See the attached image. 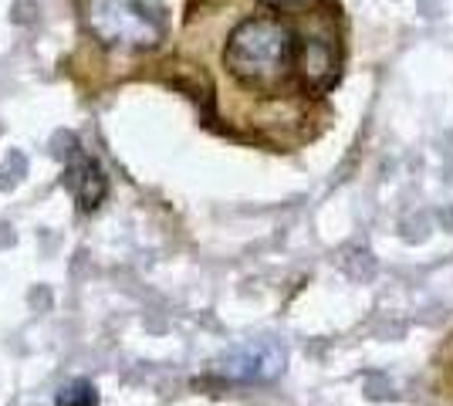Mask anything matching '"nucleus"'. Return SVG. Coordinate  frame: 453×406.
<instances>
[{
  "instance_id": "nucleus-1",
  "label": "nucleus",
  "mask_w": 453,
  "mask_h": 406,
  "mask_svg": "<svg viewBox=\"0 0 453 406\" xmlns=\"http://www.w3.org/2000/svg\"><path fill=\"white\" fill-rule=\"evenodd\" d=\"M226 72L254 92H281L298 68V38L281 18H247L226 41Z\"/></svg>"
},
{
  "instance_id": "nucleus-3",
  "label": "nucleus",
  "mask_w": 453,
  "mask_h": 406,
  "mask_svg": "<svg viewBox=\"0 0 453 406\" xmlns=\"http://www.w3.org/2000/svg\"><path fill=\"white\" fill-rule=\"evenodd\" d=\"M284 366V352L274 342H250L244 349H234L217 363V372L230 379H271Z\"/></svg>"
},
{
  "instance_id": "nucleus-4",
  "label": "nucleus",
  "mask_w": 453,
  "mask_h": 406,
  "mask_svg": "<svg viewBox=\"0 0 453 406\" xmlns=\"http://www.w3.org/2000/svg\"><path fill=\"white\" fill-rule=\"evenodd\" d=\"M298 68L311 88H328L339 75L335 48L321 38H302L298 41Z\"/></svg>"
},
{
  "instance_id": "nucleus-6",
  "label": "nucleus",
  "mask_w": 453,
  "mask_h": 406,
  "mask_svg": "<svg viewBox=\"0 0 453 406\" xmlns=\"http://www.w3.org/2000/svg\"><path fill=\"white\" fill-rule=\"evenodd\" d=\"M55 406H98V393L88 379H75V383L61 387Z\"/></svg>"
},
{
  "instance_id": "nucleus-5",
  "label": "nucleus",
  "mask_w": 453,
  "mask_h": 406,
  "mask_svg": "<svg viewBox=\"0 0 453 406\" xmlns=\"http://www.w3.org/2000/svg\"><path fill=\"white\" fill-rule=\"evenodd\" d=\"M65 187L75 194L81 211H95L102 203L105 190H109V183L102 176V166L95 159H88V156H75V163L68 166V176H65Z\"/></svg>"
},
{
  "instance_id": "nucleus-2",
  "label": "nucleus",
  "mask_w": 453,
  "mask_h": 406,
  "mask_svg": "<svg viewBox=\"0 0 453 406\" xmlns=\"http://www.w3.org/2000/svg\"><path fill=\"white\" fill-rule=\"evenodd\" d=\"M85 24L105 48H152L163 34L159 0H81Z\"/></svg>"
},
{
  "instance_id": "nucleus-7",
  "label": "nucleus",
  "mask_w": 453,
  "mask_h": 406,
  "mask_svg": "<svg viewBox=\"0 0 453 406\" xmlns=\"http://www.w3.org/2000/svg\"><path fill=\"white\" fill-rule=\"evenodd\" d=\"M267 4H274V7H291V4H302V0H267Z\"/></svg>"
}]
</instances>
